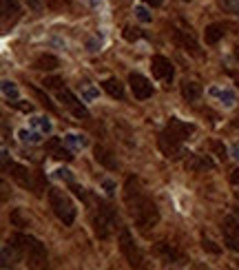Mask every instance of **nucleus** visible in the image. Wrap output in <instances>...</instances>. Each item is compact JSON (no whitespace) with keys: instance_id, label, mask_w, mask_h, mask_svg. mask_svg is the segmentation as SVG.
<instances>
[{"instance_id":"1","label":"nucleus","mask_w":239,"mask_h":270,"mask_svg":"<svg viewBox=\"0 0 239 270\" xmlns=\"http://www.w3.org/2000/svg\"><path fill=\"white\" fill-rule=\"evenodd\" d=\"M122 197H124V206H126L128 215L135 221V228L142 235H149L155 226L159 224L162 215H159L157 202L153 199V195L146 190V186L142 184L140 177L128 175L124 180L122 186Z\"/></svg>"},{"instance_id":"2","label":"nucleus","mask_w":239,"mask_h":270,"mask_svg":"<svg viewBox=\"0 0 239 270\" xmlns=\"http://www.w3.org/2000/svg\"><path fill=\"white\" fill-rule=\"evenodd\" d=\"M18 261H25L29 268H44L49 264L47 246L31 233H13L7 243H2V268Z\"/></svg>"},{"instance_id":"3","label":"nucleus","mask_w":239,"mask_h":270,"mask_svg":"<svg viewBox=\"0 0 239 270\" xmlns=\"http://www.w3.org/2000/svg\"><path fill=\"white\" fill-rule=\"evenodd\" d=\"M195 133V124L179 118H171L157 135V149L166 159H177L184 155V144Z\"/></svg>"},{"instance_id":"4","label":"nucleus","mask_w":239,"mask_h":270,"mask_svg":"<svg viewBox=\"0 0 239 270\" xmlns=\"http://www.w3.org/2000/svg\"><path fill=\"white\" fill-rule=\"evenodd\" d=\"M87 204H89V208H91V224H93V233H95L97 239L106 241V239H111V235H113L115 230L122 228L118 212H115V208L111 206L109 202H104V199L97 197V195H89Z\"/></svg>"},{"instance_id":"5","label":"nucleus","mask_w":239,"mask_h":270,"mask_svg":"<svg viewBox=\"0 0 239 270\" xmlns=\"http://www.w3.org/2000/svg\"><path fill=\"white\" fill-rule=\"evenodd\" d=\"M49 206H51L53 215L62 221L64 226H73L75 217H78V206L75 202L60 188H49Z\"/></svg>"},{"instance_id":"6","label":"nucleus","mask_w":239,"mask_h":270,"mask_svg":"<svg viewBox=\"0 0 239 270\" xmlns=\"http://www.w3.org/2000/svg\"><path fill=\"white\" fill-rule=\"evenodd\" d=\"M171 35H173V42H175L181 51L190 53V56L197 58V60H204V58H206L204 49L199 47L197 35L193 33V29H190L188 25H184V22H179V25H171Z\"/></svg>"},{"instance_id":"7","label":"nucleus","mask_w":239,"mask_h":270,"mask_svg":"<svg viewBox=\"0 0 239 270\" xmlns=\"http://www.w3.org/2000/svg\"><path fill=\"white\" fill-rule=\"evenodd\" d=\"M2 168H4L7 175H11V180L16 181L20 188L33 190L35 195H40L42 184H38V181L33 180V175H31V171L27 166H22V164H18V162H9V153H7V150H2Z\"/></svg>"},{"instance_id":"8","label":"nucleus","mask_w":239,"mask_h":270,"mask_svg":"<svg viewBox=\"0 0 239 270\" xmlns=\"http://www.w3.org/2000/svg\"><path fill=\"white\" fill-rule=\"evenodd\" d=\"M118 246L122 250L124 259L128 261L131 268H144V255H142L140 246L135 243V237H133L131 228L128 226H122L118 233Z\"/></svg>"},{"instance_id":"9","label":"nucleus","mask_w":239,"mask_h":270,"mask_svg":"<svg viewBox=\"0 0 239 270\" xmlns=\"http://www.w3.org/2000/svg\"><path fill=\"white\" fill-rule=\"evenodd\" d=\"M56 95H58V100L62 102V106H64V109L69 111L73 118H78V120H89V118H91V113H89V109H87V104H84V100H80V97L75 95L71 89L58 87V89H56Z\"/></svg>"},{"instance_id":"10","label":"nucleus","mask_w":239,"mask_h":270,"mask_svg":"<svg viewBox=\"0 0 239 270\" xmlns=\"http://www.w3.org/2000/svg\"><path fill=\"white\" fill-rule=\"evenodd\" d=\"M221 237H224V246L230 252L239 255V212H228L221 219Z\"/></svg>"},{"instance_id":"11","label":"nucleus","mask_w":239,"mask_h":270,"mask_svg":"<svg viewBox=\"0 0 239 270\" xmlns=\"http://www.w3.org/2000/svg\"><path fill=\"white\" fill-rule=\"evenodd\" d=\"M155 255L159 257V259L164 261V264H173V266H184L186 261H188V255H186L184 250H181L177 243H173V241H157L155 243Z\"/></svg>"},{"instance_id":"12","label":"nucleus","mask_w":239,"mask_h":270,"mask_svg":"<svg viewBox=\"0 0 239 270\" xmlns=\"http://www.w3.org/2000/svg\"><path fill=\"white\" fill-rule=\"evenodd\" d=\"M128 87H131L133 97H135V100H140V102L153 97V93H155L153 82H150L146 75L137 73V71H131V73H128Z\"/></svg>"},{"instance_id":"13","label":"nucleus","mask_w":239,"mask_h":270,"mask_svg":"<svg viewBox=\"0 0 239 270\" xmlns=\"http://www.w3.org/2000/svg\"><path fill=\"white\" fill-rule=\"evenodd\" d=\"M150 73H153V78L159 80V82L171 84L173 80H175V66H173V62L168 60L166 56L155 53V56L150 58Z\"/></svg>"},{"instance_id":"14","label":"nucleus","mask_w":239,"mask_h":270,"mask_svg":"<svg viewBox=\"0 0 239 270\" xmlns=\"http://www.w3.org/2000/svg\"><path fill=\"white\" fill-rule=\"evenodd\" d=\"M235 25L228 20H219V22H210V25L204 29V40H206V44H217L219 40L226 38V33L228 31H233Z\"/></svg>"},{"instance_id":"15","label":"nucleus","mask_w":239,"mask_h":270,"mask_svg":"<svg viewBox=\"0 0 239 270\" xmlns=\"http://www.w3.org/2000/svg\"><path fill=\"white\" fill-rule=\"evenodd\" d=\"M47 150L51 153V157L60 159V162H71L73 159V149L64 142V137H49Z\"/></svg>"},{"instance_id":"16","label":"nucleus","mask_w":239,"mask_h":270,"mask_svg":"<svg viewBox=\"0 0 239 270\" xmlns=\"http://www.w3.org/2000/svg\"><path fill=\"white\" fill-rule=\"evenodd\" d=\"M184 168L190 173H204V171H215V162L210 155H202V153H190L184 159Z\"/></svg>"},{"instance_id":"17","label":"nucleus","mask_w":239,"mask_h":270,"mask_svg":"<svg viewBox=\"0 0 239 270\" xmlns=\"http://www.w3.org/2000/svg\"><path fill=\"white\" fill-rule=\"evenodd\" d=\"M93 157H95V162L100 164V166H104L106 171H118V168H120L118 157L113 155V150H109L106 146H102V144L93 146Z\"/></svg>"},{"instance_id":"18","label":"nucleus","mask_w":239,"mask_h":270,"mask_svg":"<svg viewBox=\"0 0 239 270\" xmlns=\"http://www.w3.org/2000/svg\"><path fill=\"white\" fill-rule=\"evenodd\" d=\"M179 93L186 102H197L204 95V87L199 82H195V80H181Z\"/></svg>"},{"instance_id":"19","label":"nucleus","mask_w":239,"mask_h":270,"mask_svg":"<svg viewBox=\"0 0 239 270\" xmlns=\"http://www.w3.org/2000/svg\"><path fill=\"white\" fill-rule=\"evenodd\" d=\"M100 87L104 89V91L109 93L113 100H120V102H122L124 97H126V89H124V84L120 82L118 78H106V80H102Z\"/></svg>"},{"instance_id":"20","label":"nucleus","mask_w":239,"mask_h":270,"mask_svg":"<svg viewBox=\"0 0 239 270\" xmlns=\"http://www.w3.org/2000/svg\"><path fill=\"white\" fill-rule=\"evenodd\" d=\"M58 66H60V60L53 53H40L33 60V69H38V71H56Z\"/></svg>"},{"instance_id":"21","label":"nucleus","mask_w":239,"mask_h":270,"mask_svg":"<svg viewBox=\"0 0 239 270\" xmlns=\"http://www.w3.org/2000/svg\"><path fill=\"white\" fill-rule=\"evenodd\" d=\"M0 11H2V27L7 29L9 18H13V20H16L18 13H20V0H2V4H0Z\"/></svg>"},{"instance_id":"22","label":"nucleus","mask_w":239,"mask_h":270,"mask_svg":"<svg viewBox=\"0 0 239 270\" xmlns=\"http://www.w3.org/2000/svg\"><path fill=\"white\" fill-rule=\"evenodd\" d=\"M208 93H210L212 97H217V100H219L224 106H235V102H237V95H235V91H233V89L210 87V89H208Z\"/></svg>"},{"instance_id":"23","label":"nucleus","mask_w":239,"mask_h":270,"mask_svg":"<svg viewBox=\"0 0 239 270\" xmlns=\"http://www.w3.org/2000/svg\"><path fill=\"white\" fill-rule=\"evenodd\" d=\"M64 142L71 146L73 150H80V149H84V146L89 144V140L84 135H78V133H69V135H64Z\"/></svg>"},{"instance_id":"24","label":"nucleus","mask_w":239,"mask_h":270,"mask_svg":"<svg viewBox=\"0 0 239 270\" xmlns=\"http://www.w3.org/2000/svg\"><path fill=\"white\" fill-rule=\"evenodd\" d=\"M2 95L7 97L9 102L20 100V91H18V87L11 82V80H2Z\"/></svg>"},{"instance_id":"25","label":"nucleus","mask_w":239,"mask_h":270,"mask_svg":"<svg viewBox=\"0 0 239 270\" xmlns=\"http://www.w3.org/2000/svg\"><path fill=\"white\" fill-rule=\"evenodd\" d=\"M31 126L35 128V131L40 133H51V122H49V118H44V115H35V118H31Z\"/></svg>"},{"instance_id":"26","label":"nucleus","mask_w":239,"mask_h":270,"mask_svg":"<svg viewBox=\"0 0 239 270\" xmlns=\"http://www.w3.org/2000/svg\"><path fill=\"white\" fill-rule=\"evenodd\" d=\"M40 135H42L40 131H29V128H20V131H18V137H20V142H25V144H38Z\"/></svg>"},{"instance_id":"27","label":"nucleus","mask_w":239,"mask_h":270,"mask_svg":"<svg viewBox=\"0 0 239 270\" xmlns=\"http://www.w3.org/2000/svg\"><path fill=\"white\" fill-rule=\"evenodd\" d=\"M80 93H82V100H84V102L95 100V97L100 95V91H97L95 87H91L89 82H82V84H80Z\"/></svg>"},{"instance_id":"28","label":"nucleus","mask_w":239,"mask_h":270,"mask_svg":"<svg viewBox=\"0 0 239 270\" xmlns=\"http://www.w3.org/2000/svg\"><path fill=\"white\" fill-rule=\"evenodd\" d=\"M226 13H233V16H239V0H215Z\"/></svg>"},{"instance_id":"29","label":"nucleus","mask_w":239,"mask_h":270,"mask_svg":"<svg viewBox=\"0 0 239 270\" xmlns=\"http://www.w3.org/2000/svg\"><path fill=\"white\" fill-rule=\"evenodd\" d=\"M124 38H126L128 42H135V40L144 38V33H142V29H137V27H124Z\"/></svg>"},{"instance_id":"30","label":"nucleus","mask_w":239,"mask_h":270,"mask_svg":"<svg viewBox=\"0 0 239 270\" xmlns=\"http://www.w3.org/2000/svg\"><path fill=\"white\" fill-rule=\"evenodd\" d=\"M11 224L20 226V228L29 226V219H27V217L22 215V208H16V210H11Z\"/></svg>"},{"instance_id":"31","label":"nucleus","mask_w":239,"mask_h":270,"mask_svg":"<svg viewBox=\"0 0 239 270\" xmlns=\"http://www.w3.org/2000/svg\"><path fill=\"white\" fill-rule=\"evenodd\" d=\"M202 248H204V250H208L210 255H219V252H221V248L217 246L212 239H208L206 235H202Z\"/></svg>"},{"instance_id":"32","label":"nucleus","mask_w":239,"mask_h":270,"mask_svg":"<svg viewBox=\"0 0 239 270\" xmlns=\"http://www.w3.org/2000/svg\"><path fill=\"white\" fill-rule=\"evenodd\" d=\"M135 16H137V20H142V22H153V16H150V11L144 7V4L135 7Z\"/></svg>"},{"instance_id":"33","label":"nucleus","mask_w":239,"mask_h":270,"mask_svg":"<svg viewBox=\"0 0 239 270\" xmlns=\"http://www.w3.org/2000/svg\"><path fill=\"white\" fill-rule=\"evenodd\" d=\"M210 149L215 150V155H217V157H221V159H226V155H228V149H226L219 140H212L210 142Z\"/></svg>"},{"instance_id":"34","label":"nucleus","mask_w":239,"mask_h":270,"mask_svg":"<svg viewBox=\"0 0 239 270\" xmlns=\"http://www.w3.org/2000/svg\"><path fill=\"white\" fill-rule=\"evenodd\" d=\"M9 106H13L18 111H25V113H33V104H29L25 100H13V102H9Z\"/></svg>"},{"instance_id":"35","label":"nucleus","mask_w":239,"mask_h":270,"mask_svg":"<svg viewBox=\"0 0 239 270\" xmlns=\"http://www.w3.org/2000/svg\"><path fill=\"white\" fill-rule=\"evenodd\" d=\"M33 91H35V95H38V97H40V100H42L44 109H49V111H51V113H58L56 104H53V102H51V100H49V97H47V95H44V93H42V91H40V89H35V87H33Z\"/></svg>"},{"instance_id":"36","label":"nucleus","mask_w":239,"mask_h":270,"mask_svg":"<svg viewBox=\"0 0 239 270\" xmlns=\"http://www.w3.org/2000/svg\"><path fill=\"white\" fill-rule=\"evenodd\" d=\"M56 177H58V180H62V181H66V184L75 181V180H73V173L66 171V168H58V171H56Z\"/></svg>"},{"instance_id":"37","label":"nucleus","mask_w":239,"mask_h":270,"mask_svg":"<svg viewBox=\"0 0 239 270\" xmlns=\"http://www.w3.org/2000/svg\"><path fill=\"white\" fill-rule=\"evenodd\" d=\"M102 186L106 188V195L113 197V195H115V184H113V181H111V180H102Z\"/></svg>"},{"instance_id":"38","label":"nucleus","mask_w":239,"mask_h":270,"mask_svg":"<svg viewBox=\"0 0 239 270\" xmlns=\"http://www.w3.org/2000/svg\"><path fill=\"white\" fill-rule=\"evenodd\" d=\"M27 4H29V9H33V11H40V9L44 7V0H27Z\"/></svg>"},{"instance_id":"39","label":"nucleus","mask_w":239,"mask_h":270,"mask_svg":"<svg viewBox=\"0 0 239 270\" xmlns=\"http://www.w3.org/2000/svg\"><path fill=\"white\" fill-rule=\"evenodd\" d=\"M230 184H233L235 188H239V168L230 171Z\"/></svg>"},{"instance_id":"40","label":"nucleus","mask_w":239,"mask_h":270,"mask_svg":"<svg viewBox=\"0 0 239 270\" xmlns=\"http://www.w3.org/2000/svg\"><path fill=\"white\" fill-rule=\"evenodd\" d=\"M144 4H149V7H153V9H159L164 4V0H142Z\"/></svg>"},{"instance_id":"41","label":"nucleus","mask_w":239,"mask_h":270,"mask_svg":"<svg viewBox=\"0 0 239 270\" xmlns=\"http://www.w3.org/2000/svg\"><path fill=\"white\" fill-rule=\"evenodd\" d=\"M230 155H233L235 159H239V142H237V144H233V149H230Z\"/></svg>"},{"instance_id":"42","label":"nucleus","mask_w":239,"mask_h":270,"mask_svg":"<svg viewBox=\"0 0 239 270\" xmlns=\"http://www.w3.org/2000/svg\"><path fill=\"white\" fill-rule=\"evenodd\" d=\"M87 2H89V4H91V7H97V4H100V2H102V0H87Z\"/></svg>"},{"instance_id":"43","label":"nucleus","mask_w":239,"mask_h":270,"mask_svg":"<svg viewBox=\"0 0 239 270\" xmlns=\"http://www.w3.org/2000/svg\"><path fill=\"white\" fill-rule=\"evenodd\" d=\"M230 75H233V78H235V82L239 84V73H235V71H230Z\"/></svg>"},{"instance_id":"44","label":"nucleus","mask_w":239,"mask_h":270,"mask_svg":"<svg viewBox=\"0 0 239 270\" xmlns=\"http://www.w3.org/2000/svg\"><path fill=\"white\" fill-rule=\"evenodd\" d=\"M235 58H237V60H239V44H237V47H235Z\"/></svg>"},{"instance_id":"45","label":"nucleus","mask_w":239,"mask_h":270,"mask_svg":"<svg viewBox=\"0 0 239 270\" xmlns=\"http://www.w3.org/2000/svg\"><path fill=\"white\" fill-rule=\"evenodd\" d=\"M179 2H193V0H179Z\"/></svg>"}]
</instances>
